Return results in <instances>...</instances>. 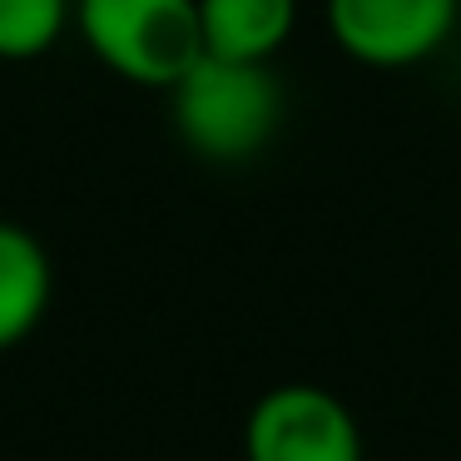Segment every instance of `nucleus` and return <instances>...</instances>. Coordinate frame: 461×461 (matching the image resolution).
I'll list each match as a JSON object with an SVG mask.
<instances>
[{"instance_id": "1", "label": "nucleus", "mask_w": 461, "mask_h": 461, "mask_svg": "<svg viewBox=\"0 0 461 461\" xmlns=\"http://www.w3.org/2000/svg\"><path fill=\"white\" fill-rule=\"evenodd\" d=\"M169 100L184 149L209 164L258 159L283 124V85L273 65L258 60L199 55Z\"/></svg>"}, {"instance_id": "4", "label": "nucleus", "mask_w": 461, "mask_h": 461, "mask_svg": "<svg viewBox=\"0 0 461 461\" xmlns=\"http://www.w3.org/2000/svg\"><path fill=\"white\" fill-rule=\"evenodd\" d=\"M328 35L367 70H411L461 25V0H322Z\"/></svg>"}, {"instance_id": "2", "label": "nucleus", "mask_w": 461, "mask_h": 461, "mask_svg": "<svg viewBox=\"0 0 461 461\" xmlns=\"http://www.w3.org/2000/svg\"><path fill=\"white\" fill-rule=\"evenodd\" d=\"M75 21L95 60L144 90H174L203 55L199 0H80Z\"/></svg>"}, {"instance_id": "5", "label": "nucleus", "mask_w": 461, "mask_h": 461, "mask_svg": "<svg viewBox=\"0 0 461 461\" xmlns=\"http://www.w3.org/2000/svg\"><path fill=\"white\" fill-rule=\"evenodd\" d=\"M199 31L203 55L273 65L298 31V0H199Z\"/></svg>"}, {"instance_id": "6", "label": "nucleus", "mask_w": 461, "mask_h": 461, "mask_svg": "<svg viewBox=\"0 0 461 461\" xmlns=\"http://www.w3.org/2000/svg\"><path fill=\"white\" fill-rule=\"evenodd\" d=\"M50 253L31 229L0 219V352L41 328L50 308Z\"/></svg>"}, {"instance_id": "3", "label": "nucleus", "mask_w": 461, "mask_h": 461, "mask_svg": "<svg viewBox=\"0 0 461 461\" xmlns=\"http://www.w3.org/2000/svg\"><path fill=\"white\" fill-rule=\"evenodd\" d=\"M243 461H367L362 427L338 392L283 382L249 407Z\"/></svg>"}, {"instance_id": "7", "label": "nucleus", "mask_w": 461, "mask_h": 461, "mask_svg": "<svg viewBox=\"0 0 461 461\" xmlns=\"http://www.w3.org/2000/svg\"><path fill=\"white\" fill-rule=\"evenodd\" d=\"M70 25V0H0V60H41Z\"/></svg>"}]
</instances>
